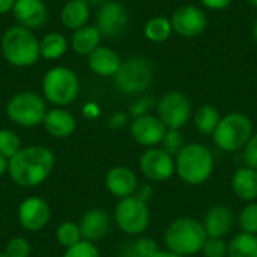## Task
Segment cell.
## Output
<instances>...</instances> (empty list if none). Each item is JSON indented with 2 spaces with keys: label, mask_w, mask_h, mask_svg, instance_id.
Returning a JSON list of instances; mask_svg holds the SVG:
<instances>
[{
  "label": "cell",
  "mask_w": 257,
  "mask_h": 257,
  "mask_svg": "<svg viewBox=\"0 0 257 257\" xmlns=\"http://www.w3.org/2000/svg\"><path fill=\"white\" fill-rule=\"evenodd\" d=\"M54 164L56 157L47 146H26L9 160L8 175L18 187L33 188L48 179Z\"/></svg>",
  "instance_id": "1"
},
{
  "label": "cell",
  "mask_w": 257,
  "mask_h": 257,
  "mask_svg": "<svg viewBox=\"0 0 257 257\" xmlns=\"http://www.w3.org/2000/svg\"><path fill=\"white\" fill-rule=\"evenodd\" d=\"M215 160L202 143H187L175 157V173L187 185H203L214 173Z\"/></svg>",
  "instance_id": "2"
},
{
  "label": "cell",
  "mask_w": 257,
  "mask_h": 257,
  "mask_svg": "<svg viewBox=\"0 0 257 257\" xmlns=\"http://www.w3.org/2000/svg\"><path fill=\"white\" fill-rule=\"evenodd\" d=\"M208 235L203 223L193 217H179L173 220L164 232L166 250L182 257H190L202 251Z\"/></svg>",
  "instance_id": "3"
},
{
  "label": "cell",
  "mask_w": 257,
  "mask_h": 257,
  "mask_svg": "<svg viewBox=\"0 0 257 257\" xmlns=\"http://www.w3.org/2000/svg\"><path fill=\"white\" fill-rule=\"evenodd\" d=\"M0 47L5 60L17 68H29L41 57L39 39L35 36L33 30L18 24L3 33Z\"/></svg>",
  "instance_id": "4"
},
{
  "label": "cell",
  "mask_w": 257,
  "mask_h": 257,
  "mask_svg": "<svg viewBox=\"0 0 257 257\" xmlns=\"http://www.w3.org/2000/svg\"><path fill=\"white\" fill-rule=\"evenodd\" d=\"M251 119L239 111H232L221 116L217 130L212 134V142L223 152H238L247 146L253 137Z\"/></svg>",
  "instance_id": "5"
},
{
  "label": "cell",
  "mask_w": 257,
  "mask_h": 257,
  "mask_svg": "<svg viewBox=\"0 0 257 257\" xmlns=\"http://www.w3.org/2000/svg\"><path fill=\"white\" fill-rule=\"evenodd\" d=\"M113 83L123 95H142L154 83V65L145 56H133L120 63Z\"/></svg>",
  "instance_id": "6"
},
{
  "label": "cell",
  "mask_w": 257,
  "mask_h": 257,
  "mask_svg": "<svg viewBox=\"0 0 257 257\" xmlns=\"http://www.w3.org/2000/svg\"><path fill=\"white\" fill-rule=\"evenodd\" d=\"M80 93L78 75L68 66H54L42 78V96L56 107L72 104Z\"/></svg>",
  "instance_id": "7"
},
{
  "label": "cell",
  "mask_w": 257,
  "mask_h": 257,
  "mask_svg": "<svg viewBox=\"0 0 257 257\" xmlns=\"http://www.w3.org/2000/svg\"><path fill=\"white\" fill-rule=\"evenodd\" d=\"M47 111L48 110L44 96L32 90H23L15 93L6 104L8 119L15 125L24 128H33L44 123Z\"/></svg>",
  "instance_id": "8"
},
{
  "label": "cell",
  "mask_w": 257,
  "mask_h": 257,
  "mask_svg": "<svg viewBox=\"0 0 257 257\" xmlns=\"http://www.w3.org/2000/svg\"><path fill=\"white\" fill-rule=\"evenodd\" d=\"M113 220L120 232L131 236H142L149 229L151 211L148 203L131 196L117 202Z\"/></svg>",
  "instance_id": "9"
},
{
  "label": "cell",
  "mask_w": 257,
  "mask_h": 257,
  "mask_svg": "<svg viewBox=\"0 0 257 257\" xmlns=\"http://www.w3.org/2000/svg\"><path fill=\"white\" fill-rule=\"evenodd\" d=\"M157 116L167 130H181L188 123L193 114V105L188 96L179 90L164 93L157 102Z\"/></svg>",
  "instance_id": "10"
},
{
  "label": "cell",
  "mask_w": 257,
  "mask_h": 257,
  "mask_svg": "<svg viewBox=\"0 0 257 257\" xmlns=\"http://www.w3.org/2000/svg\"><path fill=\"white\" fill-rule=\"evenodd\" d=\"M139 169L151 182H164L175 175V157L161 146L148 148L139 160Z\"/></svg>",
  "instance_id": "11"
},
{
  "label": "cell",
  "mask_w": 257,
  "mask_h": 257,
  "mask_svg": "<svg viewBox=\"0 0 257 257\" xmlns=\"http://www.w3.org/2000/svg\"><path fill=\"white\" fill-rule=\"evenodd\" d=\"M170 23L173 32L182 38H197L208 27V17L205 11L194 5H184L178 8L172 17Z\"/></svg>",
  "instance_id": "12"
},
{
  "label": "cell",
  "mask_w": 257,
  "mask_h": 257,
  "mask_svg": "<svg viewBox=\"0 0 257 257\" xmlns=\"http://www.w3.org/2000/svg\"><path fill=\"white\" fill-rule=\"evenodd\" d=\"M167 133L166 125L157 114H145L140 117H134L130 123V134L136 143L140 146L157 148L161 145L164 136Z\"/></svg>",
  "instance_id": "13"
},
{
  "label": "cell",
  "mask_w": 257,
  "mask_h": 257,
  "mask_svg": "<svg viewBox=\"0 0 257 257\" xmlns=\"http://www.w3.org/2000/svg\"><path fill=\"white\" fill-rule=\"evenodd\" d=\"M17 215L23 229L29 232H38L48 224L51 209L50 205L42 197L30 196L20 203Z\"/></svg>",
  "instance_id": "14"
},
{
  "label": "cell",
  "mask_w": 257,
  "mask_h": 257,
  "mask_svg": "<svg viewBox=\"0 0 257 257\" xmlns=\"http://www.w3.org/2000/svg\"><path fill=\"white\" fill-rule=\"evenodd\" d=\"M128 24L126 8L114 0L102 3L96 14V27L105 38H116L123 33Z\"/></svg>",
  "instance_id": "15"
},
{
  "label": "cell",
  "mask_w": 257,
  "mask_h": 257,
  "mask_svg": "<svg viewBox=\"0 0 257 257\" xmlns=\"http://www.w3.org/2000/svg\"><path fill=\"white\" fill-rule=\"evenodd\" d=\"M236 221L238 218L233 209L221 203L211 206L202 220L205 232L209 238H223V239L233 232Z\"/></svg>",
  "instance_id": "16"
},
{
  "label": "cell",
  "mask_w": 257,
  "mask_h": 257,
  "mask_svg": "<svg viewBox=\"0 0 257 257\" xmlns=\"http://www.w3.org/2000/svg\"><path fill=\"white\" fill-rule=\"evenodd\" d=\"M105 188L113 196L120 199L131 197L136 194L140 182L136 172L126 166H116L111 167L105 175Z\"/></svg>",
  "instance_id": "17"
},
{
  "label": "cell",
  "mask_w": 257,
  "mask_h": 257,
  "mask_svg": "<svg viewBox=\"0 0 257 257\" xmlns=\"http://www.w3.org/2000/svg\"><path fill=\"white\" fill-rule=\"evenodd\" d=\"M12 15L18 26L36 30L44 27L47 23L48 11L44 0H17L12 9Z\"/></svg>",
  "instance_id": "18"
},
{
  "label": "cell",
  "mask_w": 257,
  "mask_h": 257,
  "mask_svg": "<svg viewBox=\"0 0 257 257\" xmlns=\"http://www.w3.org/2000/svg\"><path fill=\"white\" fill-rule=\"evenodd\" d=\"M78 226L84 241L96 242L108 235L111 227V217L102 208H93L83 214Z\"/></svg>",
  "instance_id": "19"
},
{
  "label": "cell",
  "mask_w": 257,
  "mask_h": 257,
  "mask_svg": "<svg viewBox=\"0 0 257 257\" xmlns=\"http://www.w3.org/2000/svg\"><path fill=\"white\" fill-rule=\"evenodd\" d=\"M120 57L119 54L108 47L99 45L87 56V66L89 69L99 77H114L117 69L120 68Z\"/></svg>",
  "instance_id": "20"
},
{
  "label": "cell",
  "mask_w": 257,
  "mask_h": 257,
  "mask_svg": "<svg viewBox=\"0 0 257 257\" xmlns=\"http://www.w3.org/2000/svg\"><path fill=\"white\" fill-rule=\"evenodd\" d=\"M42 125L51 137L66 139L74 134V131L77 128V120L63 107H54L47 111Z\"/></svg>",
  "instance_id": "21"
},
{
  "label": "cell",
  "mask_w": 257,
  "mask_h": 257,
  "mask_svg": "<svg viewBox=\"0 0 257 257\" xmlns=\"http://www.w3.org/2000/svg\"><path fill=\"white\" fill-rule=\"evenodd\" d=\"M232 191L235 196L245 202H256L257 200V170L242 166L235 170L232 176Z\"/></svg>",
  "instance_id": "22"
},
{
  "label": "cell",
  "mask_w": 257,
  "mask_h": 257,
  "mask_svg": "<svg viewBox=\"0 0 257 257\" xmlns=\"http://www.w3.org/2000/svg\"><path fill=\"white\" fill-rule=\"evenodd\" d=\"M89 18L90 3H87L86 0H68L60 11L62 24L72 32L84 27L89 23Z\"/></svg>",
  "instance_id": "23"
},
{
  "label": "cell",
  "mask_w": 257,
  "mask_h": 257,
  "mask_svg": "<svg viewBox=\"0 0 257 257\" xmlns=\"http://www.w3.org/2000/svg\"><path fill=\"white\" fill-rule=\"evenodd\" d=\"M101 32L96 26L86 24L81 29L74 30L71 35V48L81 56H89L101 44Z\"/></svg>",
  "instance_id": "24"
},
{
  "label": "cell",
  "mask_w": 257,
  "mask_h": 257,
  "mask_svg": "<svg viewBox=\"0 0 257 257\" xmlns=\"http://www.w3.org/2000/svg\"><path fill=\"white\" fill-rule=\"evenodd\" d=\"M68 39L59 32H50L39 41V54L45 60H57L68 50Z\"/></svg>",
  "instance_id": "25"
},
{
  "label": "cell",
  "mask_w": 257,
  "mask_h": 257,
  "mask_svg": "<svg viewBox=\"0 0 257 257\" xmlns=\"http://www.w3.org/2000/svg\"><path fill=\"white\" fill-rule=\"evenodd\" d=\"M220 119H221L220 111L214 105L203 104L194 113V126L197 128L200 134L212 137L214 131L217 130L220 123Z\"/></svg>",
  "instance_id": "26"
},
{
  "label": "cell",
  "mask_w": 257,
  "mask_h": 257,
  "mask_svg": "<svg viewBox=\"0 0 257 257\" xmlns=\"http://www.w3.org/2000/svg\"><path fill=\"white\" fill-rule=\"evenodd\" d=\"M227 257H257V235L241 232L229 242Z\"/></svg>",
  "instance_id": "27"
},
{
  "label": "cell",
  "mask_w": 257,
  "mask_h": 257,
  "mask_svg": "<svg viewBox=\"0 0 257 257\" xmlns=\"http://www.w3.org/2000/svg\"><path fill=\"white\" fill-rule=\"evenodd\" d=\"M145 38L149 39L151 42H164L167 41L172 33H173V27L169 18L166 17H154L151 20L146 21L145 29H143Z\"/></svg>",
  "instance_id": "28"
},
{
  "label": "cell",
  "mask_w": 257,
  "mask_h": 257,
  "mask_svg": "<svg viewBox=\"0 0 257 257\" xmlns=\"http://www.w3.org/2000/svg\"><path fill=\"white\" fill-rule=\"evenodd\" d=\"M160 250L161 248L155 239L139 236L136 241L128 242L123 247L120 257H154Z\"/></svg>",
  "instance_id": "29"
},
{
  "label": "cell",
  "mask_w": 257,
  "mask_h": 257,
  "mask_svg": "<svg viewBox=\"0 0 257 257\" xmlns=\"http://www.w3.org/2000/svg\"><path fill=\"white\" fill-rule=\"evenodd\" d=\"M56 239L65 250L78 244L80 241H83L80 226L72 223V221H63L56 229Z\"/></svg>",
  "instance_id": "30"
},
{
  "label": "cell",
  "mask_w": 257,
  "mask_h": 257,
  "mask_svg": "<svg viewBox=\"0 0 257 257\" xmlns=\"http://www.w3.org/2000/svg\"><path fill=\"white\" fill-rule=\"evenodd\" d=\"M21 140L18 134L12 130H0V155L6 160H11L21 151Z\"/></svg>",
  "instance_id": "31"
},
{
  "label": "cell",
  "mask_w": 257,
  "mask_h": 257,
  "mask_svg": "<svg viewBox=\"0 0 257 257\" xmlns=\"http://www.w3.org/2000/svg\"><path fill=\"white\" fill-rule=\"evenodd\" d=\"M238 224L241 227V232L257 235V200L247 203L239 215H238Z\"/></svg>",
  "instance_id": "32"
},
{
  "label": "cell",
  "mask_w": 257,
  "mask_h": 257,
  "mask_svg": "<svg viewBox=\"0 0 257 257\" xmlns=\"http://www.w3.org/2000/svg\"><path fill=\"white\" fill-rule=\"evenodd\" d=\"M185 145L187 143H185V139H184V134L181 133V130H167L160 146L172 157H176Z\"/></svg>",
  "instance_id": "33"
},
{
  "label": "cell",
  "mask_w": 257,
  "mask_h": 257,
  "mask_svg": "<svg viewBox=\"0 0 257 257\" xmlns=\"http://www.w3.org/2000/svg\"><path fill=\"white\" fill-rule=\"evenodd\" d=\"M3 253L8 257H30L32 247H30V242L26 238L15 236V238H11L6 242V247H5Z\"/></svg>",
  "instance_id": "34"
},
{
  "label": "cell",
  "mask_w": 257,
  "mask_h": 257,
  "mask_svg": "<svg viewBox=\"0 0 257 257\" xmlns=\"http://www.w3.org/2000/svg\"><path fill=\"white\" fill-rule=\"evenodd\" d=\"M63 257H101V253L95 242L90 241H80L78 244L65 250Z\"/></svg>",
  "instance_id": "35"
},
{
  "label": "cell",
  "mask_w": 257,
  "mask_h": 257,
  "mask_svg": "<svg viewBox=\"0 0 257 257\" xmlns=\"http://www.w3.org/2000/svg\"><path fill=\"white\" fill-rule=\"evenodd\" d=\"M227 251H229V242H226L223 238L208 236L200 253L205 257H227Z\"/></svg>",
  "instance_id": "36"
},
{
  "label": "cell",
  "mask_w": 257,
  "mask_h": 257,
  "mask_svg": "<svg viewBox=\"0 0 257 257\" xmlns=\"http://www.w3.org/2000/svg\"><path fill=\"white\" fill-rule=\"evenodd\" d=\"M157 108V102L152 96L149 95H143L140 98H137L131 107H130V114L131 117H140V116H145V114H151V111Z\"/></svg>",
  "instance_id": "37"
},
{
  "label": "cell",
  "mask_w": 257,
  "mask_h": 257,
  "mask_svg": "<svg viewBox=\"0 0 257 257\" xmlns=\"http://www.w3.org/2000/svg\"><path fill=\"white\" fill-rule=\"evenodd\" d=\"M244 161L245 166L257 170V133L253 134V137L244 148Z\"/></svg>",
  "instance_id": "38"
},
{
  "label": "cell",
  "mask_w": 257,
  "mask_h": 257,
  "mask_svg": "<svg viewBox=\"0 0 257 257\" xmlns=\"http://www.w3.org/2000/svg\"><path fill=\"white\" fill-rule=\"evenodd\" d=\"M128 123V114L123 111H114L108 116V126L113 130H122Z\"/></svg>",
  "instance_id": "39"
},
{
  "label": "cell",
  "mask_w": 257,
  "mask_h": 257,
  "mask_svg": "<svg viewBox=\"0 0 257 257\" xmlns=\"http://www.w3.org/2000/svg\"><path fill=\"white\" fill-rule=\"evenodd\" d=\"M154 193H155V191H154V187H152L151 184H140L134 196H136L139 200H142V202H145V203H149V202L152 200V197H154Z\"/></svg>",
  "instance_id": "40"
},
{
  "label": "cell",
  "mask_w": 257,
  "mask_h": 257,
  "mask_svg": "<svg viewBox=\"0 0 257 257\" xmlns=\"http://www.w3.org/2000/svg\"><path fill=\"white\" fill-rule=\"evenodd\" d=\"M200 2L209 11H223L229 8L233 0H200Z\"/></svg>",
  "instance_id": "41"
},
{
  "label": "cell",
  "mask_w": 257,
  "mask_h": 257,
  "mask_svg": "<svg viewBox=\"0 0 257 257\" xmlns=\"http://www.w3.org/2000/svg\"><path fill=\"white\" fill-rule=\"evenodd\" d=\"M101 113V108L96 102H86L83 107V114L87 119H96Z\"/></svg>",
  "instance_id": "42"
},
{
  "label": "cell",
  "mask_w": 257,
  "mask_h": 257,
  "mask_svg": "<svg viewBox=\"0 0 257 257\" xmlns=\"http://www.w3.org/2000/svg\"><path fill=\"white\" fill-rule=\"evenodd\" d=\"M15 2L17 0H0V15H5V14L12 12Z\"/></svg>",
  "instance_id": "43"
},
{
  "label": "cell",
  "mask_w": 257,
  "mask_h": 257,
  "mask_svg": "<svg viewBox=\"0 0 257 257\" xmlns=\"http://www.w3.org/2000/svg\"><path fill=\"white\" fill-rule=\"evenodd\" d=\"M8 169H9V160L0 155V178L8 173Z\"/></svg>",
  "instance_id": "44"
},
{
  "label": "cell",
  "mask_w": 257,
  "mask_h": 257,
  "mask_svg": "<svg viewBox=\"0 0 257 257\" xmlns=\"http://www.w3.org/2000/svg\"><path fill=\"white\" fill-rule=\"evenodd\" d=\"M154 257H182L179 256V254H176V253H172V251H169V250H160L157 254Z\"/></svg>",
  "instance_id": "45"
},
{
  "label": "cell",
  "mask_w": 257,
  "mask_h": 257,
  "mask_svg": "<svg viewBox=\"0 0 257 257\" xmlns=\"http://www.w3.org/2000/svg\"><path fill=\"white\" fill-rule=\"evenodd\" d=\"M253 39H254L257 45V18L254 20V24H253Z\"/></svg>",
  "instance_id": "46"
},
{
  "label": "cell",
  "mask_w": 257,
  "mask_h": 257,
  "mask_svg": "<svg viewBox=\"0 0 257 257\" xmlns=\"http://www.w3.org/2000/svg\"><path fill=\"white\" fill-rule=\"evenodd\" d=\"M87 3H105V2H108V0H86Z\"/></svg>",
  "instance_id": "47"
},
{
  "label": "cell",
  "mask_w": 257,
  "mask_h": 257,
  "mask_svg": "<svg viewBox=\"0 0 257 257\" xmlns=\"http://www.w3.org/2000/svg\"><path fill=\"white\" fill-rule=\"evenodd\" d=\"M247 2H248L250 5H253L254 8H257V0H247Z\"/></svg>",
  "instance_id": "48"
},
{
  "label": "cell",
  "mask_w": 257,
  "mask_h": 257,
  "mask_svg": "<svg viewBox=\"0 0 257 257\" xmlns=\"http://www.w3.org/2000/svg\"><path fill=\"white\" fill-rule=\"evenodd\" d=\"M0 257H8V256H6L5 253H0Z\"/></svg>",
  "instance_id": "49"
}]
</instances>
